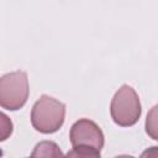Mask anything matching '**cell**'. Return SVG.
I'll list each match as a JSON object with an SVG mask.
<instances>
[{
    "label": "cell",
    "mask_w": 158,
    "mask_h": 158,
    "mask_svg": "<svg viewBox=\"0 0 158 158\" xmlns=\"http://www.w3.org/2000/svg\"><path fill=\"white\" fill-rule=\"evenodd\" d=\"M64 117L65 105L48 95H42L31 110V123L41 133L58 131L64 123Z\"/></svg>",
    "instance_id": "6da1fadb"
},
{
    "label": "cell",
    "mask_w": 158,
    "mask_h": 158,
    "mask_svg": "<svg viewBox=\"0 0 158 158\" xmlns=\"http://www.w3.org/2000/svg\"><path fill=\"white\" fill-rule=\"evenodd\" d=\"M142 107L136 90L123 84L112 96L110 114L114 122L122 127L133 126L141 116Z\"/></svg>",
    "instance_id": "7a4b0ae2"
},
{
    "label": "cell",
    "mask_w": 158,
    "mask_h": 158,
    "mask_svg": "<svg viewBox=\"0 0 158 158\" xmlns=\"http://www.w3.org/2000/svg\"><path fill=\"white\" fill-rule=\"evenodd\" d=\"M28 79L23 70L7 73L0 79V105L15 111L21 109L28 98Z\"/></svg>",
    "instance_id": "3957f363"
},
{
    "label": "cell",
    "mask_w": 158,
    "mask_h": 158,
    "mask_svg": "<svg viewBox=\"0 0 158 158\" xmlns=\"http://www.w3.org/2000/svg\"><path fill=\"white\" fill-rule=\"evenodd\" d=\"M69 139L73 147H90L98 151L104 147L101 128L89 118H80L72 125Z\"/></svg>",
    "instance_id": "277c9868"
},
{
    "label": "cell",
    "mask_w": 158,
    "mask_h": 158,
    "mask_svg": "<svg viewBox=\"0 0 158 158\" xmlns=\"http://www.w3.org/2000/svg\"><path fill=\"white\" fill-rule=\"evenodd\" d=\"M31 158H64V156L56 142L41 141L35 146Z\"/></svg>",
    "instance_id": "5b68a950"
},
{
    "label": "cell",
    "mask_w": 158,
    "mask_h": 158,
    "mask_svg": "<svg viewBox=\"0 0 158 158\" xmlns=\"http://www.w3.org/2000/svg\"><path fill=\"white\" fill-rule=\"evenodd\" d=\"M144 128H146V133L151 138L158 141V104H156L154 106H152V109H149L146 117Z\"/></svg>",
    "instance_id": "8992f818"
},
{
    "label": "cell",
    "mask_w": 158,
    "mask_h": 158,
    "mask_svg": "<svg viewBox=\"0 0 158 158\" xmlns=\"http://www.w3.org/2000/svg\"><path fill=\"white\" fill-rule=\"evenodd\" d=\"M64 158H101L100 151L90 147H73Z\"/></svg>",
    "instance_id": "52a82bcc"
},
{
    "label": "cell",
    "mask_w": 158,
    "mask_h": 158,
    "mask_svg": "<svg viewBox=\"0 0 158 158\" xmlns=\"http://www.w3.org/2000/svg\"><path fill=\"white\" fill-rule=\"evenodd\" d=\"M1 141H5L9 135H11L12 132V122L7 118V116L2 112L1 114Z\"/></svg>",
    "instance_id": "ba28073f"
},
{
    "label": "cell",
    "mask_w": 158,
    "mask_h": 158,
    "mask_svg": "<svg viewBox=\"0 0 158 158\" xmlns=\"http://www.w3.org/2000/svg\"><path fill=\"white\" fill-rule=\"evenodd\" d=\"M139 158H158V146H152L146 148Z\"/></svg>",
    "instance_id": "9c48e42d"
},
{
    "label": "cell",
    "mask_w": 158,
    "mask_h": 158,
    "mask_svg": "<svg viewBox=\"0 0 158 158\" xmlns=\"http://www.w3.org/2000/svg\"><path fill=\"white\" fill-rule=\"evenodd\" d=\"M115 158H135V157L128 156V154H121V156H116Z\"/></svg>",
    "instance_id": "30bf717a"
}]
</instances>
